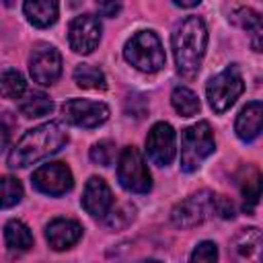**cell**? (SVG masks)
I'll return each instance as SVG.
<instances>
[{
    "instance_id": "24",
    "label": "cell",
    "mask_w": 263,
    "mask_h": 263,
    "mask_svg": "<svg viewBox=\"0 0 263 263\" xmlns=\"http://www.w3.org/2000/svg\"><path fill=\"white\" fill-rule=\"evenodd\" d=\"M240 191H242V197H245V212H253L257 201H259V195H261V175L259 171L251 168L247 173V177L242 179V185H240Z\"/></svg>"
},
{
    "instance_id": "7",
    "label": "cell",
    "mask_w": 263,
    "mask_h": 263,
    "mask_svg": "<svg viewBox=\"0 0 263 263\" xmlns=\"http://www.w3.org/2000/svg\"><path fill=\"white\" fill-rule=\"evenodd\" d=\"M117 179L119 185L132 193H148L152 189V177L148 164L138 148L127 146L121 150L117 160Z\"/></svg>"
},
{
    "instance_id": "28",
    "label": "cell",
    "mask_w": 263,
    "mask_h": 263,
    "mask_svg": "<svg viewBox=\"0 0 263 263\" xmlns=\"http://www.w3.org/2000/svg\"><path fill=\"white\" fill-rule=\"evenodd\" d=\"M216 214L224 220L234 218V203L224 195H216Z\"/></svg>"
},
{
    "instance_id": "32",
    "label": "cell",
    "mask_w": 263,
    "mask_h": 263,
    "mask_svg": "<svg viewBox=\"0 0 263 263\" xmlns=\"http://www.w3.org/2000/svg\"><path fill=\"white\" fill-rule=\"evenodd\" d=\"M140 263H160V261H156V259H144V261H140Z\"/></svg>"
},
{
    "instance_id": "3",
    "label": "cell",
    "mask_w": 263,
    "mask_h": 263,
    "mask_svg": "<svg viewBox=\"0 0 263 263\" xmlns=\"http://www.w3.org/2000/svg\"><path fill=\"white\" fill-rule=\"evenodd\" d=\"M123 58L127 64H132L136 70L144 72V74H154L158 70L164 68L166 55L162 49V43L158 39V35L150 29L138 31L136 35H132L123 47Z\"/></svg>"
},
{
    "instance_id": "18",
    "label": "cell",
    "mask_w": 263,
    "mask_h": 263,
    "mask_svg": "<svg viewBox=\"0 0 263 263\" xmlns=\"http://www.w3.org/2000/svg\"><path fill=\"white\" fill-rule=\"evenodd\" d=\"M4 240L10 253H25L33 247V234L21 220H8L4 226Z\"/></svg>"
},
{
    "instance_id": "21",
    "label": "cell",
    "mask_w": 263,
    "mask_h": 263,
    "mask_svg": "<svg viewBox=\"0 0 263 263\" xmlns=\"http://www.w3.org/2000/svg\"><path fill=\"white\" fill-rule=\"evenodd\" d=\"M171 103H173L175 111H177L179 115H183V117H193V115L199 111V107H201L197 95H195L191 88H187V86H177V88H173V92H171Z\"/></svg>"
},
{
    "instance_id": "12",
    "label": "cell",
    "mask_w": 263,
    "mask_h": 263,
    "mask_svg": "<svg viewBox=\"0 0 263 263\" xmlns=\"http://www.w3.org/2000/svg\"><path fill=\"white\" fill-rule=\"evenodd\" d=\"M101 31H103L101 21L95 14L86 12V14L74 16L68 27V41H70L72 51L82 53V55L92 53L101 41Z\"/></svg>"
},
{
    "instance_id": "11",
    "label": "cell",
    "mask_w": 263,
    "mask_h": 263,
    "mask_svg": "<svg viewBox=\"0 0 263 263\" xmlns=\"http://www.w3.org/2000/svg\"><path fill=\"white\" fill-rule=\"evenodd\" d=\"M177 134L171 123L158 121L146 136V154L158 166H168L177 154Z\"/></svg>"
},
{
    "instance_id": "31",
    "label": "cell",
    "mask_w": 263,
    "mask_h": 263,
    "mask_svg": "<svg viewBox=\"0 0 263 263\" xmlns=\"http://www.w3.org/2000/svg\"><path fill=\"white\" fill-rule=\"evenodd\" d=\"M173 4L181 8H193V6H199V0H175Z\"/></svg>"
},
{
    "instance_id": "22",
    "label": "cell",
    "mask_w": 263,
    "mask_h": 263,
    "mask_svg": "<svg viewBox=\"0 0 263 263\" xmlns=\"http://www.w3.org/2000/svg\"><path fill=\"white\" fill-rule=\"evenodd\" d=\"M27 90V82L23 74L14 68H6L0 72V97L4 99H21Z\"/></svg>"
},
{
    "instance_id": "25",
    "label": "cell",
    "mask_w": 263,
    "mask_h": 263,
    "mask_svg": "<svg viewBox=\"0 0 263 263\" xmlns=\"http://www.w3.org/2000/svg\"><path fill=\"white\" fill-rule=\"evenodd\" d=\"M230 21L240 27V29H247V31H259L261 29V16L257 10L249 8V6H238L230 12Z\"/></svg>"
},
{
    "instance_id": "2",
    "label": "cell",
    "mask_w": 263,
    "mask_h": 263,
    "mask_svg": "<svg viewBox=\"0 0 263 263\" xmlns=\"http://www.w3.org/2000/svg\"><path fill=\"white\" fill-rule=\"evenodd\" d=\"M208 47V29L199 16H187L173 33V53L177 72L185 80H193L201 68Z\"/></svg>"
},
{
    "instance_id": "13",
    "label": "cell",
    "mask_w": 263,
    "mask_h": 263,
    "mask_svg": "<svg viewBox=\"0 0 263 263\" xmlns=\"http://www.w3.org/2000/svg\"><path fill=\"white\" fill-rule=\"evenodd\" d=\"M80 203L92 218H105L113 208V193L107 181L103 177H90L84 185Z\"/></svg>"
},
{
    "instance_id": "15",
    "label": "cell",
    "mask_w": 263,
    "mask_h": 263,
    "mask_svg": "<svg viewBox=\"0 0 263 263\" xmlns=\"http://www.w3.org/2000/svg\"><path fill=\"white\" fill-rule=\"evenodd\" d=\"M45 238L53 251H66L82 238V224L70 218H53L45 226Z\"/></svg>"
},
{
    "instance_id": "6",
    "label": "cell",
    "mask_w": 263,
    "mask_h": 263,
    "mask_svg": "<svg viewBox=\"0 0 263 263\" xmlns=\"http://www.w3.org/2000/svg\"><path fill=\"white\" fill-rule=\"evenodd\" d=\"M214 216H216V193L210 189L189 195L187 199L179 201L171 212V220L179 228L199 226Z\"/></svg>"
},
{
    "instance_id": "5",
    "label": "cell",
    "mask_w": 263,
    "mask_h": 263,
    "mask_svg": "<svg viewBox=\"0 0 263 263\" xmlns=\"http://www.w3.org/2000/svg\"><path fill=\"white\" fill-rule=\"evenodd\" d=\"M242 90H245V80L236 64H230L228 68L212 76L205 84L208 103L214 109V113L228 111L236 103V99L242 95Z\"/></svg>"
},
{
    "instance_id": "8",
    "label": "cell",
    "mask_w": 263,
    "mask_h": 263,
    "mask_svg": "<svg viewBox=\"0 0 263 263\" xmlns=\"http://www.w3.org/2000/svg\"><path fill=\"white\" fill-rule=\"evenodd\" d=\"M31 183L39 193L60 197L74 187V177H72V171L68 168V164L47 162V164H41L37 171H33Z\"/></svg>"
},
{
    "instance_id": "4",
    "label": "cell",
    "mask_w": 263,
    "mask_h": 263,
    "mask_svg": "<svg viewBox=\"0 0 263 263\" xmlns=\"http://www.w3.org/2000/svg\"><path fill=\"white\" fill-rule=\"evenodd\" d=\"M214 132L208 121H197L181 132V168L193 173L214 152Z\"/></svg>"
},
{
    "instance_id": "20",
    "label": "cell",
    "mask_w": 263,
    "mask_h": 263,
    "mask_svg": "<svg viewBox=\"0 0 263 263\" xmlns=\"http://www.w3.org/2000/svg\"><path fill=\"white\" fill-rule=\"evenodd\" d=\"M74 82L80 88H90V90H105L107 88V78L101 68L90 66V64H80L74 68Z\"/></svg>"
},
{
    "instance_id": "10",
    "label": "cell",
    "mask_w": 263,
    "mask_h": 263,
    "mask_svg": "<svg viewBox=\"0 0 263 263\" xmlns=\"http://www.w3.org/2000/svg\"><path fill=\"white\" fill-rule=\"evenodd\" d=\"M31 78L41 86H51L62 74V55L49 43H39L29 60Z\"/></svg>"
},
{
    "instance_id": "29",
    "label": "cell",
    "mask_w": 263,
    "mask_h": 263,
    "mask_svg": "<svg viewBox=\"0 0 263 263\" xmlns=\"http://www.w3.org/2000/svg\"><path fill=\"white\" fill-rule=\"evenodd\" d=\"M12 127H14V121L8 117V113H2V115H0V150L8 144Z\"/></svg>"
},
{
    "instance_id": "19",
    "label": "cell",
    "mask_w": 263,
    "mask_h": 263,
    "mask_svg": "<svg viewBox=\"0 0 263 263\" xmlns=\"http://www.w3.org/2000/svg\"><path fill=\"white\" fill-rule=\"evenodd\" d=\"M18 111L25 117H43V115H49L53 111V101L45 92L31 90V92H27V95L21 97Z\"/></svg>"
},
{
    "instance_id": "14",
    "label": "cell",
    "mask_w": 263,
    "mask_h": 263,
    "mask_svg": "<svg viewBox=\"0 0 263 263\" xmlns=\"http://www.w3.org/2000/svg\"><path fill=\"white\" fill-rule=\"evenodd\" d=\"M261 230L257 226L240 228L230 245L232 261L234 263H261Z\"/></svg>"
},
{
    "instance_id": "1",
    "label": "cell",
    "mask_w": 263,
    "mask_h": 263,
    "mask_svg": "<svg viewBox=\"0 0 263 263\" xmlns=\"http://www.w3.org/2000/svg\"><path fill=\"white\" fill-rule=\"evenodd\" d=\"M68 144V132L60 121L41 123L21 136V140L8 152V166L10 168H25L31 166Z\"/></svg>"
},
{
    "instance_id": "27",
    "label": "cell",
    "mask_w": 263,
    "mask_h": 263,
    "mask_svg": "<svg viewBox=\"0 0 263 263\" xmlns=\"http://www.w3.org/2000/svg\"><path fill=\"white\" fill-rule=\"evenodd\" d=\"M189 263H218V247H216V242L201 240L193 249V253L189 257Z\"/></svg>"
},
{
    "instance_id": "30",
    "label": "cell",
    "mask_w": 263,
    "mask_h": 263,
    "mask_svg": "<svg viewBox=\"0 0 263 263\" xmlns=\"http://www.w3.org/2000/svg\"><path fill=\"white\" fill-rule=\"evenodd\" d=\"M119 10H121L119 2H99V12L103 16H115Z\"/></svg>"
},
{
    "instance_id": "16",
    "label": "cell",
    "mask_w": 263,
    "mask_h": 263,
    "mask_svg": "<svg viewBox=\"0 0 263 263\" xmlns=\"http://www.w3.org/2000/svg\"><path fill=\"white\" fill-rule=\"evenodd\" d=\"M261 125H263V103L251 101L240 109L234 121V132L242 142H253L261 134Z\"/></svg>"
},
{
    "instance_id": "23",
    "label": "cell",
    "mask_w": 263,
    "mask_h": 263,
    "mask_svg": "<svg viewBox=\"0 0 263 263\" xmlns=\"http://www.w3.org/2000/svg\"><path fill=\"white\" fill-rule=\"evenodd\" d=\"M23 199V185L16 177L4 175L0 177V210L14 208Z\"/></svg>"
},
{
    "instance_id": "26",
    "label": "cell",
    "mask_w": 263,
    "mask_h": 263,
    "mask_svg": "<svg viewBox=\"0 0 263 263\" xmlns=\"http://www.w3.org/2000/svg\"><path fill=\"white\" fill-rule=\"evenodd\" d=\"M90 160L101 166H111L115 160V144L111 140H101L90 148Z\"/></svg>"
},
{
    "instance_id": "17",
    "label": "cell",
    "mask_w": 263,
    "mask_h": 263,
    "mask_svg": "<svg viewBox=\"0 0 263 263\" xmlns=\"http://www.w3.org/2000/svg\"><path fill=\"white\" fill-rule=\"evenodd\" d=\"M23 12H25L27 21L33 27L45 29V27H51L58 21L60 4L53 2V0H27L23 4Z\"/></svg>"
},
{
    "instance_id": "9",
    "label": "cell",
    "mask_w": 263,
    "mask_h": 263,
    "mask_svg": "<svg viewBox=\"0 0 263 263\" xmlns=\"http://www.w3.org/2000/svg\"><path fill=\"white\" fill-rule=\"evenodd\" d=\"M64 119L76 127L92 129L103 125L109 119V107L101 101H88V99H70L62 105Z\"/></svg>"
}]
</instances>
